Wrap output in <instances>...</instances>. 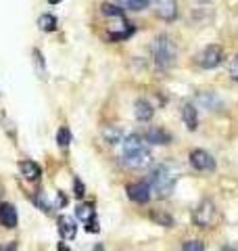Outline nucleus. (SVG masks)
<instances>
[{
    "instance_id": "bb28decb",
    "label": "nucleus",
    "mask_w": 238,
    "mask_h": 251,
    "mask_svg": "<svg viewBox=\"0 0 238 251\" xmlns=\"http://www.w3.org/2000/svg\"><path fill=\"white\" fill-rule=\"evenodd\" d=\"M54 203H57L59 207H65V205H67V197H65V195H63V193L59 191V195H57V199H54Z\"/></svg>"
},
{
    "instance_id": "39448f33",
    "label": "nucleus",
    "mask_w": 238,
    "mask_h": 251,
    "mask_svg": "<svg viewBox=\"0 0 238 251\" xmlns=\"http://www.w3.org/2000/svg\"><path fill=\"white\" fill-rule=\"evenodd\" d=\"M221 61H224V50H221V46H217V44H209L207 49H203L201 54L196 57V63L203 69H215Z\"/></svg>"
},
{
    "instance_id": "c85d7f7f",
    "label": "nucleus",
    "mask_w": 238,
    "mask_h": 251,
    "mask_svg": "<svg viewBox=\"0 0 238 251\" xmlns=\"http://www.w3.org/2000/svg\"><path fill=\"white\" fill-rule=\"evenodd\" d=\"M219 251H238V249H234V247H224V249H219Z\"/></svg>"
},
{
    "instance_id": "9b49d317",
    "label": "nucleus",
    "mask_w": 238,
    "mask_h": 251,
    "mask_svg": "<svg viewBox=\"0 0 238 251\" xmlns=\"http://www.w3.org/2000/svg\"><path fill=\"white\" fill-rule=\"evenodd\" d=\"M144 140L150 145H169L171 143V134L167 130L163 128H148L146 134H144Z\"/></svg>"
},
{
    "instance_id": "5701e85b",
    "label": "nucleus",
    "mask_w": 238,
    "mask_h": 251,
    "mask_svg": "<svg viewBox=\"0 0 238 251\" xmlns=\"http://www.w3.org/2000/svg\"><path fill=\"white\" fill-rule=\"evenodd\" d=\"M182 251H205V247H203L201 241H186Z\"/></svg>"
},
{
    "instance_id": "1a4fd4ad",
    "label": "nucleus",
    "mask_w": 238,
    "mask_h": 251,
    "mask_svg": "<svg viewBox=\"0 0 238 251\" xmlns=\"http://www.w3.org/2000/svg\"><path fill=\"white\" fill-rule=\"evenodd\" d=\"M0 224L4 228H15L17 226V209L11 203H0Z\"/></svg>"
},
{
    "instance_id": "9d476101",
    "label": "nucleus",
    "mask_w": 238,
    "mask_h": 251,
    "mask_svg": "<svg viewBox=\"0 0 238 251\" xmlns=\"http://www.w3.org/2000/svg\"><path fill=\"white\" fill-rule=\"evenodd\" d=\"M134 115H136L138 122H150L155 115V109L146 99H138L136 103H134Z\"/></svg>"
},
{
    "instance_id": "c756f323",
    "label": "nucleus",
    "mask_w": 238,
    "mask_h": 251,
    "mask_svg": "<svg viewBox=\"0 0 238 251\" xmlns=\"http://www.w3.org/2000/svg\"><path fill=\"white\" fill-rule=\"evenodd\" d=\"M48 2H50V4H59V2H61V0H48Z\"/></svg>"
},
{
    "instance_id": "4be33fe9",
    "label": "nucleus",
    "mask_w": 238,
    "mask_h": 251,
    "mask_svg": "<svg viewBox=\"0 0 238 251\" xmlns=\"http://www.w3.org/2000/svg\"><path fill=\"white\" fill-rule=\"evenodd\" d=\"M34 59H36V67H38L40 77H46V72H44V57L40 54V50H34Z\"/></svg>"
},
{
    "instance_id": "393cba45",
    "label": "nucleus",
    "mask_w": 238,
    "mask_h": 251,
    "mask_svg": "<svg viewBox=\"0 0 238 251\" xmlns=\"http://www.w3.org/2000/svg\"><path fill=\"white\" fill-rule=\"evenodd\" d=\"M86 230H88V232H98V230H100V226H98V220H96V216H94V218H90L88 222H86Z\"/></svg>"
},
{
    "instance_id": "f8f14e48",
    "label": "nucleus",
    "mask_w": 238,
    "mask_h": 251,
    "mask_svg": "<svg viewBox=\"0 0 238 251\" xmlns=\"http://www.w3.org/2000/svg\"><path fill=\"white\" fill-rule=\"evenodd\" d=\"M19 172H21L23 178L29 180V182H34V180H38L40 176H42V170H40V166L36 161H29V159L19 161Z\"/></svg>"
},
{
    "instance_id": "cd10ccee",
    "label": "nucleus",
    "mask_w": 238,
    "mask_h": 251,
    "mask_svg": "<svg viewBox=\"0 0 238 251\" xmlns=\"http://www.w3.org/2000/svg\"><path fill=\"white\" fill-rule=\"evenodd\" d=\"M0 251H17V245H15V243H2Z\"/></svg>"
},
{
    "instance_id": "2eb2a0df",
    "label": "nucleus",
    "mask_w": 238,
    "mask_h": 251,
    "mask_svg": "<svg viewBox=\"0 0 238 251\" xmlns=\"http://www.w3.org/2000/svg\"><path fill=\"white\" fill-rule=\"evenodd\" d=\"M102 138L107 140V145H121V140H123V132L115 128V126H109V128L102 132Z\"/></svg>"
},
{
    "instance_id": "dca6fc26",
    "label": "nucleus",
    "mask_w": 238,
    "mask_h": 251,
    "mask_svg": "<svg viewBox=\"0 0 238 251\" xmlns=\"http://www.w3.org/2000/svg\"><path fill=\"white\" fill-rule=\"evenodd\" d=\"M121 9H128V11H144L148 9L150 0H117Z\"/></svg>"
},
{
    "instance_id": "0eeeda50",
    "label": "nucleus",
    "mask_w": 238,
    "mask_h": 251,
    "mask_svg": "<svg viewBox=\"0 0 238 251\" xmlns=\"http://www.w3.org/2000/svg\"><path fill=\"white\" fill-rule=\"evenodd\" d=\"M155 11L163 21H173L178 17V2L176 0H153Z\"/></svg>"
},
{
    "instance_id": "ddd939ff",
    "label": "nucleus",
    "mask_w": 238,
    "mask_h": 251,
    "mask_svg": "<svg viewBox=\"0 0 238 251\" xmlns=\"http://www.w3.org/2000/svg\"><path fill=\"white\" fill-rule=\"evenodd\" d=\"M57 226H59V232L63 239H73L75 237V220L69 218V216H59L57 220Z\"/></svg>"
},
{
    "instance_id": "f257e3e1",
    "label": "nucleus",
    "mask_w": 238,
    "mask_h": 251,
    "mask_svg": "<svg viewBox=\"0 0 238 251\" xmlns=\"http://www.w3.org/2000/svg\"><path fill=\"white\" fill-rule=\"evenodd\" d=\"M121 163L125 168L142 170L153 163V153L142 143L140 134H128L121 140Z\"/></svg>"
},
{
    "instance_id": "f3484780",
    "label": "nucleus",
    "mask_w": 238,
    "mask_h": 251,
    "mask_svg": "<svg viewBox=\"0 0 238 251\" xmlns=\"http://www.w3.org/2000/svg\"><path fill=\"white\" fill-rule=\"evenodd\" d=\"M102 15H107V17H115V19H125V9H121L119 4L105 2L102 4Z\"/></svg>"
},
{
    "instance_id": "b1692460",
    "label": "nucleus",
    "mask_w": 238,
    "mask_h": 251,
    "mask_svg": "<svg viewBox=\"0 0 238 251\" xmlns=\"http://www.w3.org/2000/svg\"><path fill=\"white\" fill-rule=\"evenodd\" d=\"M73 193H75L77 199H82L86 195V188H84V184H82V180L79 178H73Z\"/></svg>"
},
{
    "instance_id": "423d86ee",
    "label": "nucleus",
    "mask_w": 238,
    "mask_h": 251,
    "mask_svg": "<svg viewBox=\"0 0 238 251\" xmlns=\"http://www.w3.org/2000/svg\"><path fill=\"white\" fill-rule=\"evenodd\" d=\"M190 166L198 172H213L215 170V159H213V155L203 151V149H194V151H190Z\"/></svg>"
},
{
    "instance_id": "20e7f679",
    "label": "nucleus",
    "mask_w": 238,
    "mask_h": 251,
    "mask_svg": "<svg viewBox=\"0 0 238 251\" xmlns=\"http://www.w3.org/2000/svg\"><path fill=\"white\" fill-rule=\"evenodd\" d=\"M192 220H194L196 226H201V228H209V226L215 224V220H217V209H215V205H213V201L205 199L201 205L194 209Z\"/></svg>"
},
{
    "instance_id": "6ab92c4d",
    "label": "nucleus",
    "mask_w": 238,
    "mask_h": 251,
    "mask_svg": "<svg viewBox=\"0 0 238 251\" xmlns=\"http://www.w3.org/2000/svg\"><path fill=\"white\" fill-rule=\"evenodd\" d=\"M75 216L82 220V222H88L90 218H94V207L90 205V203H84V205H79L75 209Z\"/></svg>"
},
{
    "instance_id": "a211bd4d",
    "label": "nucleus",
    "mask_w": 238,
    "mask_h": 251,
    "mask_svg": "<svg viewBox=\"0 0 238 251\" xmlns=\"http://www.w3.org/2000/svg\"><path fill=\"white\" fill-rule=\"evenodd\" d=\"M38 25L42 31H54L57 29V17L54 15H48V13H44L42 17L38 19Z\"/></svg>"
},
{
    "instance_id": "7ed1b4c3",
    "label": "nucleus",
    "mask_w": 238,
    "mask_h": 251,
    "mask_svg": "<svg viewBox=\"0 0 238 251\" xmlns=\"http://www.w3.org/2000/svg\"><path fill=\"white\" fill-rule=\"evenodd\" d=\"M150 50H153V61H155V67L157 69H169L173 63H176V57H178V49L173 40L169 36H157L153 40V46H150Z\"/></svg>"
},
{
    "instance_id": "412c9836",
    "label": "nucleus",
    "mask_w": 238,
    "mask_h": 251,
    "mask_svg": "<svg viewBox=\"0 0 238 251\" xmlns=\"http://www.w3.org/2000/svg\"><path fill=\"white\" fill-rule=\"evenodd\" d=\"M34 201H36V205H38L40 209H44V211H50V209H52V205L48 203V199H46L44 193H38L36 197H34Z\"/></svg>"
},
{
    "instance_id": "6e6552de",
    "label": "nucleus",
    "mask_w": 238,
    "mask_h": 251,
    "mask_svg": "<svg viewBox=\"0 0 238 251\" xmlns=\"http://www.w3.org/2000/svg\"><path fill=\"white\" fill-rule=\"evenodd\" d=\"M128 197L134 203H148L150 199V186L148 182H134L128 186Z\"/></svg>"
},
{
    "instance_id": "a878e982",
    "label": "nucleus",
    "mask_w": 238,
    "mask_h": 251,
    "mask_svg": "<svg viewBox=\"0 0 238 251\" xmlns=\"http://www.w3.org/2000/svg\"><path fill=\"white\" fill-rule=\"evenodd\" d=\"M230 75H232L234 82H238V57L230 63Z\"/></svg>"
},
{
    "instance_id": "4468645a",
    "label": "nucleus",
    "mask_w": 238,
    "mask_h": 251,
    "mask_svg": "<svg viewBox=\"0 0 238 251\" xmlns=\"http://www.w3.org/2000/svg\"><path fill=\"white\" fill-rule=\"evenodd\" d=\"M182 120H184L188 130L198 128V113H196V107L192 103H186L184 107H182Z\"/></svg>"
},
{
    "instance_id": "7c9ffc66",
    "label": "nucleus",
    "mask_w": 238,
    "mask_h": 251,
    "mask_svg": "<svg viewBox=\"0 0 238 251\" xmlns=\"http://www.w3.org/2000/svg\"><path fill=\"white\" fill-rule=\"evenodd\" d=\"M201 2H203V0H201Z\"/></svg>"
},
{
    "instance_id": "aec40b11",
    "label": "nucleus",
    "mask_w": 238,
    "mask_h": 251,
    "mask_svg": "<svg viewBox=\"0 0 238 251\" xmlns=\"http://www.w3.org/2000/svg\"><path fill=\"white\" fill-rule=\"evenodd\" d=\"M69 143H71V130L63 126V128H59V132H57V145L65 149V147H69Z\"/></svg>"
},
{
    "instance_id": "f03ea898",
    "label": "nucleus",
    "mask_w": 238,
    "mask_h": 251,
    "mask_svg": "<svg viewBox=\"0 0 238 251\" xmlns=\"http://www.w3.org/2000/svg\"><path fill=\"white\" fill-rule=\"evenodd\" d=\"M176 182H178V176L167 163H161V166L153 168V172L148 174L150 193H153L157 199H167L173 193V188H176Z\"/></svg>"
}]
</instances>
